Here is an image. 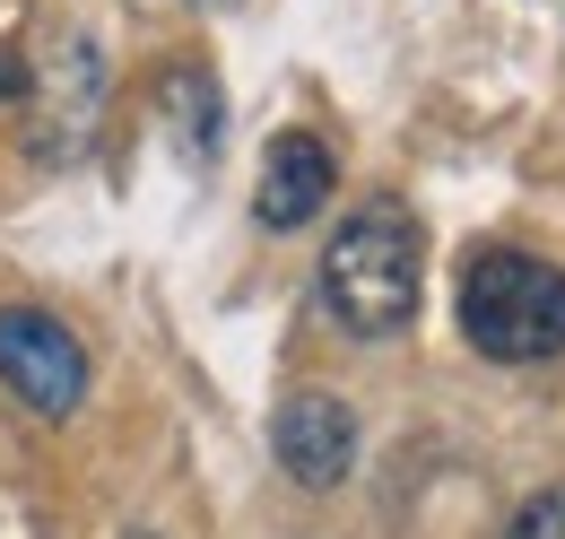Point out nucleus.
Here are the masks:
<instances>
[{"label": "nucleus", "mask_w": 565, "mask_h": 539, "mask_svg": "<svg viewBox=\"0 0 565 539\" xmlns=\"http://www.w3.org/2000/svg\"><path fill=\"white\" fill-rule=\"evenodd\" d=\"M270 453L296 487H340L356 471V409L340 392H287L279 418H270Z\"/></svg>", "instance_id": "nucleus-5"}, {"label": "nucleus", "mask_w": 565, "mask_h": 539, "mask_svg": "<svg viewBox=\"0 0 565 539\" xmlns=\"http://www.w3.org/2000/svg\"><path fill=\"white\" fill-rule=\"evenodd\" d=\"M35 139L26 148H44V157H78L87 131H96V114H105V96H114V78H105V44L96 35H62L44 62H35Z\"/></svg>", "instance_id": "nucleus-4"}, {"label": "nucleus", "mask_w": 565, "mask_h": 539, "mask_svg": "<svg viewBox=\"0 0 565 539\" xmlns=\"http://www.w3.org/2000/svg\"><path fill=\"white\" fill-rule=\"evenodd\" d=\"M331 183H340V157H331L313 131H279L270 157H262V183H253V218H262L270 235H296V226L322 218Z\"/></svg>", "instance_id": "nucleus-6"}, {"label": "nucleus", "mask_w": 565, "mask_h": 539, "mask_svg": "<svg viewBox=\"0 0 565 539\" xmlns=\"http://www.w3.org/2000/svg\"><path fill=\"white\" fill-rule=\"evenodd\" d=\"M122 539H157V531H122Z\"/></svg>", "instance_id": "nucleus-10"}, {"label": "nucleus", "mask_w": 565, "mask_h": 539, "mask_svg": "<svg viewBox=\"0 0 565 539\" xmlns=\"http://www.w3.org/2000/svg\"><path fill=\"white\" fill-rule=\"evenodd\" d=\"M166 131H174V148H183L192 166H210V157H217L226 105H217V78H210V70H174V78H166Z\"/></svg>", "instance_id": "nucleus-7"}, {"label": "nucleus", "mask_w": 565, "mask_h": 539, "mask_svg": "<svg viewBox=\"0 0 565 539\" xmlns=\"http://www.w3.org/2000/svg\"><path fill=\"white\" fill-rule=\"evenodd\" d=\"M26 87H35V62H26L18 44H0V105H18Z\"/></svg>", "instance_id": "nucleus-9"}, {"label": "nucleus", "mask_w": 565, "mask_h": 539, "mask_svg": "<svg viewBox=\"0 0 565 539\" xmlns=\"http://www.w3.org/2000/svg\"><path fill=\"white\" fill-rule=\"evenodd\" d=\"M0 383L35 418H71L87 401V348L44 305H0Z\"/></svg>", "instance_id": "nucleus-3"}, {"label": "nucleus", "mask_w": 565, "mask_h": 539, "mask_svg": "<svg viewBox=\"0 0 565 539\" xmlns=\"http://www.w3.org/2000/svg\"><path fill=\"white\" fill-rule=\"evenodd\" d=\"M461 331L495 366H540L565 348V270L540 253H479L461 278Z\"/></svg>", "instance_id": "nucleus-2"}, {"label": "nucleus", "mask_w": 565, "mask_h": 539, "mask_svg": "<svg viewBox=\"0 0 565 539\" xmlns=\"http://www.w3.org/2000/svg\"><path fill=\"white\" fill-rule=\"evenodd\" d=\"M426 287V235L401 201H365L356 218H340V235L322 244V305L331 323L356 339H392L409 331Z\"/></svg>", "instance_id": "nucleus-1"}, {"label": "nucleus", "mask_w": 565, "mask_h": 539, "mask_svg": "<svg viewBox=\"0 0 565 539\" xmlns=\"http://www.w3.org/2000/svg\"><path fill=\"white\" fill-rule=\"evenodd\" d=\"M504 539H565V478L540 487V496H522V514L504 522Z\"/></svg>", "instance_id": "nucleus-8"}]
</instances>
